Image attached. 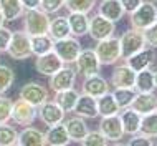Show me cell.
<instances>
[{"label": "cell", "mask_w": 157, "mask_h": 146, "mask_svg": "<svg viewBox=\"0 0 157 146\" xmlns=\"http://www.w3.org/2000/svg\"><path fill=\"white\" fill-rule=\"evenodd\" d=\"M94 51L101 65H114V63H117L122 58L121 42L119 38H114V37L99 40L98 45L94 47Z\"/></svg>", "instance_id": "obj_1"}, {"label": "cell", "mask_w": 157, "mask_h": 146, "mask_svg": "<svg viewBox=\"0 0 157 146\" xmlns=\"http://www.w3.org/2000/svg\"><path fill=\"white\" fill-rule=\"evenodd\" d=\"M23 25H25V32L30 37L35 35H45L50 30V18L48 14L43 12L41 8H32L27 10L23 15Z\"/></svg>", "instance_id": "obj_2"}, {"label": "cell", "mask_w": 157, "mask_h": 146, "mask_svg": "<svg viewBox=\"0 0 157 146\" xmlns=\"http://www.w3.org/2000/svg\"><path fill=\"white\" fill-rule=\"evenodd\" d=\"M157 20V7L149 0H144L132 14H129V23L132 28L146 30Z\"/></svg>", "instance_id": "obj_3"}, {"label": "cell", "mask_w": 157, "mask_h": 146, "mask_svg": "<svg viewBox=\"0 0 157 146\" xmlns=\"http://www.w3.org/2000/svg\"><path fill=\"white\" fill-rule=\"evenodd\" d=\"M121 42V53H122V60L129 58L131 55L137 53L139 50H142L146 45V38H144V32L137 28H131L124 32L119 38Z\"/></svg>", "instance_id": "obj_4"}, {"label": "cell", "mask_w": 157, "mask_h": 146, "mask_svg": "<svg viewBox=\"0 0 157 146\" xmlns=\"http://www.w3.org/2000/svg\"><path fill=\"white\" fill-rule=\"evenodd\" d=\"M8 55L13 60H27L33 55L32 51V40L27 32H15L8 43Z\"/></svg>", "instance_id": "obj_5"}, {"label": "cell", "mask_w": 157, "mask_h": 146, "mask_svg": "<svg viewBox=\"0 0 157 146\" xmlns=\"http://www.w3.org/2000/svg\"><path fill=\"white\" fill-rule=\"evenodd\" d=\"M53 51L65 62V65H75L76 58L81 53V45L76 38L66 37L61 38V40H55Z\"/></svg>", "instance_id": "obj_6"}, {"label": "cell", "mask_w": 157, "mask_h": 146, "mask_svg": "<svg viewBox=\"0 0 157 146\" xmlns=\"http://www.w3.org/2000/svg\"><path fill=\"white\" fill-rule=\"evenodd\" d=\"M38 115V108L32 103L25 101V100H17L13 103V108H12V120L20 124V126H30V124L36 120Z\"/></svg>", "instance_id": "obj_7"}, {"label": "cell", "mask_w": 157, "mask_h": 146, "mask_svg": "<svg viewBox=\"0 0 157 146\" xmlns=\"http://www.w3.org/2000/svg\"><path fill=\"white\" fill-rule=\"evenodd\" d=\"M75 68L78 73L86 78V76H93V75H98L99 73V68H101V63L98 60V55L94 50L88 48V50H81L79 57L76 58L75 62Z\"/></svg>", "instance_id": "obj_8"}, {"label": "cell", "mask_w": 157, "mask_h": 146, "mask_svg": "<svg viewBox=\"0 0 157 146\" xmlns=\"http://www.w3.org/2000/svg\"><path fill=\"white\" fill-rule=\"evenodd\" d=\"M114 30H116L114 22L104 18L103 15L98 14L93 18H90V30H88V33H90V37L93 40L99 42V40H104V38L113 37Z\"/></svg>", "instance_id": "obj_9"}, {"label": "cell", "mask_w": 157, "mask_h": 146, "mask_svg": "<svg viewBox=\"0 0 157 146\" xmlns=\"http://www.w3.org/2000/svg\"><path fill=\"white\" fill-rule=\"evenodd\" d=\"M76 68L71 65H65L63 68H60L56 73H53L52 78H50V88L53 91H61V90H68L75 87L76 81Z\"/></svg>", "instance_id": "obj_10"}, {"label": "cell", "mask_w": 157, "mask_h": 146, "mask_svg": "<svg viewBox=\"0 0 157 146\" xmlns=\"http://www.w3.org/2000/svg\"><path fill=\"white\" fill-rule=\"evenodd\" d=\"M99 131L108 138L109 141H114V143H119L124 136V128H122L119 113L117 115H111V116H103L99 123Z\"/></svg>", "instance_id": "obj_11"}, {"label": "cell", "mask_w": 157, "mask_h": 146, "mask_svg": "<svg viewBox=\"0 0 157 146\" xmlns=\"http://www.w3.org/2000/svg\"><path fill=\"white\" fill-rule=\"evenodd\" d=\"M63 67H65V62H63L53 50L48 51V53H45V55L36 57V62H35L36 71L40 73V75H45V76H52L53 73H56Z\"/></svg>", "instance_id": "obj_12"}, {"label": "cell", "mask_w": 157, "mask_h": 146, "mask_svg": "<svg viewBox=\"0 0 157 146\" xmlns=\"http://www.w3.org/2000/svg\"><path fill=\"white\" fill-rule=\"evenodd\" d=\"M38 108H40L38 110L40 120L46 124V126H53V124L63 123V120H65V110H63L56 101L46 100L43 105H40Z\"/></svg>", "instance_id": "obj_13"}, {"label": "cell", "mask_w": 157, "mask_h": 146, "mask_svg": "<svg viewBox=\"0 0 157 146\" xmlns=\"http://www.w3.org/2000/svg\"><path fill=\"white\" fill-rule=\"evenodd\" d=\"M20 98L28 103H32V105H35L36 108L40 105H43V103L48 100V90H46L43 85L40 83H35V81H32V83H25L22 90H20Z\"/></svg>", "instance_id": "obj_14"}, {"label": "cell", "mask_w": 157, "mask_h": 146, "mask_svg": "<svg viewBox=\"0 0 157 146\" xmlns=\"http://www.w3.org/2000/svg\"><path fill=\"white\" fill-rule=\"evenodd\" d=\"M155 60V48H151V47H144L142 50H139L137 53L131 55L129 58H126V65L131 67L132 70L137 73L141 70H146V68H151L152 63Z\"/></svg>", "instance_id": "obj_15"}, {"label": "cell", "mask_w": 157, "mask_h": 146, "mask_svg": "<svg viewBox=\"0 0 157 146\" xmlns=\"http://www.w3.org/2000/svg\"><path fill=\"white\" fill-rule=\"evenodd\" d=\"M134 81L136 71L131 67H127L126 63L114 68L111 75V85L114 88H134Z\"/></svg>", "instance_id": "obj_16"}, {"label": "cell", "mask_w": 157, "mask_h": 146, "mask_svg": "<svg viewBox=\"0 0 157 146\" xmlns=\"http://www.w3.org/2000/svg\"><path fill=\"white\" fill-rule=\"evenodd\" d=\"M73 111L81 118L93 120V118L99 116V111H98V100L94 96H90V95H86V93H83V95H79Z\"/></svg>", "instance_id": "obj_17"}, {"label": "cell", "mask_w": 157, "mask_h": 146, "mask_svg": "<svg viewBox=\"0 0 157 146\" xmlns=\"http://www.w3.org/2000/svg\"><path fill=\"white\" fill-rule=\"evenodd\" d=\"M131 108L136 110L141 115H147L152 111H157V95H154V91L151 93H136Z\"/></svg>", "instance_id": "obj_18"}, {"label": "cell", "mask_w": 157, "mask_h": 146, "mask_svg": "<svg viewBox=\"0 0 157 146\" xmlns=\"http://www.w3.org/2000/svg\"><path fill=\"white\" fill-rule=\"evenodd\" d=\"M108 91H109V83L103 78V76H99V73L84 78L83 93H86V95H90V96H94V98H99Z\"/></svg>", "instance_id": "obj_19"}, {"label": "cell", "mask_w": 157, "mask_h": 146, "mask_svg": "<svg viewBox=\"0 0 157 146\" xmlns=\"http://www.w3.org/2000/svg\"><path fill=\"white\" fill-rule=\"evenodd\" d=\"M98 14L116 23L124 17L126 12L121 5V0H101L99 7H98Z\"/></svg>", "instance_id": "obj_20"}, {"label": "cell", "mask_w": 157, "mask_h": 146, "mask_svg": "<svg viewBox=\"0 0 157 146\" xmlns=\"http://www.w3.org/2000/svg\"><path fill=\"white\" fill-rule=\"evenodd\" d=\"M119 118H121L122 128H124V135L132 136L136 133H139L141 118H142L141 113H137L136 110H132L129 106V108H124L122 111H119Z\"/></svg>", "instance_id": "obj_21"}, {"label": "cell", "mask_w": 157, "mask_h": 146, "mask_svg": "<svg viewBox=\"0 0 157 146\" xmlns=\"http://www.w3.org/2000/svg\"><path fill=\"white\" fill-rule=\"evenodd\" d=\"M70 135L66 131V126L63 123L53 124L50 126V130L45 133V144L50 146H66L70 144Z\"/></svg>", "instance_id": "obj_22"}, {"label": "cell", "mask_w": 157, "mask_h": 146, "mask_svg": "<svg viewBox=\"0 0 157 146\" xmlns=\"http://www.w3.org/2000/svg\"><path fill=\"white\" fill-rule=\"evenodd\" d=\"M66 131L68 135H70V140L71 141H76V143H79L84 136L88 135V124L84 123V120L81 116H73V118H68L66 123Z\"/></svg>", "instance_id": "obj_23"}, {"label": "cell", "mask_w": 157, "mask_h": 146, "mask_svg": "<svg viewBox=\"0 0 157 146\" xmlns=\"http://www.w3.org/2000/svg\"><path fill=\"white\" fill-rule=\"evenodd\" d=\"M68 23H70L71 35L75 37H83L90 30V18L86 14H79V12H70L68 15Z\"/></svg>", "instance_id": "obj_24"}, {"label": "cell", "mask_w": 157, "mask_h": 146, "mask_svg": "<svg viewBox=\"0 0 157 146\" xmlns=\"http://www.w3.org/2000/svg\"><path fill=\"white\" fill-rule=\"evenodd\" d=\"M134 90L137 93H151L155 90L154 83V71L151 68L141 70L136 73V81H134Z\"/></svg>", "instance_id": "obj_25"}, {"label": "cell", "mask_w": 157, "mask_h": 146, "mask_svg": "<svg viewBox=\"0 0 157 146\" xmlns=\"http://www.w3.org/2000/svg\"><path fill=\"white\" fill-rule=\"evenodd\" d=\"M48 35L53 38V40H61V38H66L71 35L70 30V23H68V17H55L53 20H50V30Z\"/></svg>", "instance_id": "obj_26"}, {"label": "cell", "mask_w": 157, "mask_h": 146, "mask_svg": "<svg viewBox=\"0 0 157 146\" xmlns=\"http://www.w3.org/2000/svg\"><path fill=\"white\" fill-rule=\"evenodd\" d=\"M0 10H2L5 22H13L20 15H23V3L22 0H0Z\"/></svg>", "instance_id": "obj_27"}, {"label": "cell", "mask_w": 157, "mask_h": 146, "mask_svg": "<svg viewBox=\"0 0 157 146\" xmlns=\"http://www.w3.org/2000/svg\"><path fill=\"white\" fill-rule=\"evenodd\" d=\"M79 98V93L76 91L75 88H68V90H61V91H56V96H55V101L65 110V113H71L76 106V101Z\"/></svg>", "instance_id": "obj_28"}, {"label": "cell", "mask_w": 157, "mask_h": 146, "mask_svg": "<svg viewBox=\"0 0 157 146\" xmlns=\"http://www.w3.org/2000/svg\"><path fill=\"white\" fill-rule=\"evenodd\" d=\"M18 144L20 146H43L45 135L35 128H25L22 133H18Z\"/></svg>", "instance_id": "obj_29"}, {"label": "cell", "mask_w": 157, "mask_h": 146, "mask_svg": "<svg viewBox=\"0 0 157 146\" xmlns=\"http://www.w3.org/2000/svg\"><path fill=\"white\" fill-rule=\"evenodd\" d=\"M98 100V111L101 116H111V115H117L119 113V106H117L116 100H114L113 93H104L103 96L96 98Z\"/></svg>", "instance_id": "obj_30"}, {"label": "cell", "mask_w": 157, "mask_h": 146, "mask_svg": "<svg viewBox=\"0 0 157 146\" xmlns=\"http://www.w3.org/2000/svg\"><path fill=\"white\" fill-rule=\"evenodd\" d=\"M32 40V51L33 55L40 57V55H45L48 51L53 50V38L45 33V35H35V37H30Z\"/></svg>", "instance_id": "obj_31"}, {"label": "cell", "mask_w": 157, "mask_h": 146, "mask_svg": "<svg viewBox=\"0 0 157 146\" xmlns=\"http://www.w3.org/2000/svg\"><path fill=\"white\" fill-rule=\"evenodd\" d=\"M139 133L147 138H157V111L142 115L141 118V126H139Z\"/></svg>", "instance_id": "obj_32"}, {"label": "cell", "mask_w": 157, "mask_h": 146, "mask_svg": "<svg viewBox=\"0 0 157 146\" xmlns=\"http://www.w3.org/2000/svg\"><path fill=\"white\" fill-rule=\"evenodd\" d=\"M136 90L134 88H114L113 91V96L116 100L119 110H124V108H129L131 103H132L134 96H136Z\"/></svg>", "instance_id": "obj_33"}, {"label": "cell", "mask_w": 157, "mask_h": 146, "mask_svg": "<svg viewBox=\"0 0 157 146\" xmlns=\"http://www.w3.org/2000/svg\"><path fill=\"white\" fill-rule=\"evenodd\" d=\"M18 144V133L7 123H0V146Z\"/></svg>", "instance_id": "obj_34"}, {"label": "cell", "mask_w": 157, "mask_h": 146, "mask_svg": "<svg viewBox=\"0 0 157 146\" xmlns=\"http://www.w3.org/2000/svg\"><path fill=\"white\" fill-rule=\"evenodd\" d=\"M96 5V0H65V7L70 12H79V14H88Z\"/></svg>", "instance_id": "obj_35"}, {"label": "cell", "mask_w": 157, "mask_h": 146, "mask_svg": "<svg viewBox=\"0 0 157 146\" xmlns=\"http://www.w3.org/2000/svg\"><path fill=\"white\" fill-rule=\"evenodd\" d=\"M15 81V73L10 67L0 65V95L7 93Z\"/></svg>", "instance_id": "obj_36"}, {"label": "cell", "mask_w": 157, "mask_h": 146, "mask_svg": "<svg viewBox=\"0 0 157 146\" xmlns=\"http://www.w3.org/2000/svg\"><path fill=\"white\" fill-rule=\"evenodd\" d=\"M79 143L83 146H106L109 144V140L101 131H88V135Z\"/></svg>", "instance_id": "obj_37"}, {"label": "cell", "mask_w": 157, "mask_h": 146, "mask_svg": "<svg viewBox=\"0 0 157 146\" xmlns=\"http://www.w3.org/2000/svg\"><path fill=\"white\" fill-rule=\"evenodd\" d=\"M12 108H13V101L0 95V123H7L8 120H12Z\"/></svg>", "instance_id": "obj_38"}, {"label": "cell", "mask_w": 157, "mask_h": 146, "mask_svg": "<svg viewBox=\"0 0 157 146\" xmlns=\"http://www.w3.org/2000/svg\"><path fill=\"white\" fill-rule=\"evenodd\" d=\"M142 32H144V38H146V45L151 47V48H157V20Z\"/></svg>", "instance_id": "obj_39"}, {"label": "cell", "mask_w": 157, "mask_h": 146, "mask_svg": "<svg viewBox=\"0 0 157 146\" xmlns=\"http://www.w3.org/2000/svg\"><path fill=\"white\" fill-rule=\"evenodd\" d=\"M61 7H65V0H41L40 8L46 14H55Z\"/></svg>", "instance_id": "obj_40"}, {"label": "cell", "mask_w": 157, "mask_h": 146, "mask_svg": "<svg viewBox=\"0 0 157 146\" xmlns=\"http://www.w3.org/2000/svg\"><path fill=\"white\" fill-rule=\"evenodd\" d=\"M12 30H8L7 27H0V51H7L8 48V43H10L12 40Z\"/></svg>", "instance_id": "obj_41"}, {"label": "cell", "mask_w": 157, "mask_h": 146, "mask_svg": "<svg viewBox=\"0 0 157 146\" xmlns=\"http://www.w3.org/2000/svg\"><path fill=\"white\" fill-rule=\"evenodd\" d=\"M127 144L129 146H151L152 141H151V138L141 135V133H136V135L131 136V140L127 141Z\"/></svg>", "instance_id": "obj_42"}, {"label": "cell", "mask_w": 157, "mask_h": 146, "mask_svg": "<svg viewBox=\"0 0 157 146\" xmlns=\"http://www.w3.org/2000/svg\"><path fill=\"white\" fill-rule=\"evenodd\" d=\"M142 2L144 0H121V5H122V8H124L126 14H132Z\"/></svg>", "instance_id": "obj_43"}, {"label": "cell", "mask_w": 157, "mask_h": 146, "mask_svg": "<svg viewBox=\"0 0 157 146\" xmlns=\"http://www.w3.org/2000/svg\"><path fill=\"white\" fill-rule=\"evenodd\" d=\"M25 10H32V8H40L41 0H22Z\"/></svg>", "instance_id": "obj_44"}, {"label": "cell", "mask_w": 157, "mask_h": 146, "mask_svg": "<svg viewBox=\"0 0 157 146\" xmlns=\"http://www.w3.org/2000/svg\"><path fill=\"white\" fill-rule=\"evenodd\" d=\"M3 22H5V17H3L2 10H0V27H2V25H3Z\"/></svg>", "instance_id": "obj_45"}, {"label": "cell", "mask_w": 157, "mask_h": 146, "mask_svg": "<svg viewBox=\"0 0 157 146\" xmlns=\"http://www.w3.org/2000/svg\"><path fill=\"white\" fill-rule=\"evenodd\" d=\"M154 83H155V88H157V70L154 71Z\"/></svg>", "instance_id": "obj_46"}, {"label": "cell", "mask_w": 157, "mask_h": 146, "mask_svg": "<svg viewBox=\"0 0 157 146\" xmlns=\"http://www.w3.org/2000/svg\"><path fill=\"white\" fill-rule=\"evenodd\" d=\"M0 53H2V51H0Z\"/></svg>", "instance_id": "obj_47"}, {"label": "cell", "mask_w": 157, "mask_h": 146, "mask_svg": "<svg viewBox=\"0 0 157 146\" xmlns=\"http://www.w3.org/2000/svg\"><path fill=\"white\" fill-rule=\"evenodd\" d=\"M155 2H157V0H155Z\"/></svg>", "instance_id": "obj_48"}]
</instances>
